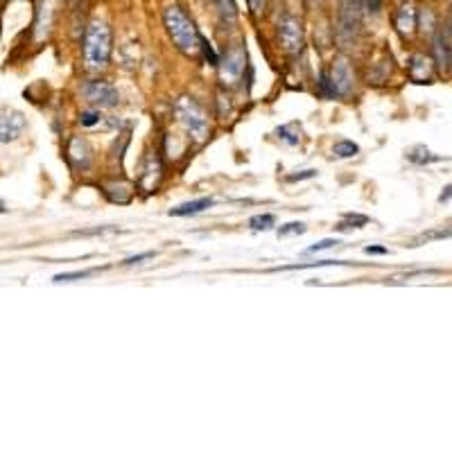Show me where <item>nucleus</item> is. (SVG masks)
Segmentation results:
<instances>
[{"mask_svg": "<svg viewBox=\"0 0 452 452\" xmlns=\"http://www.w3.org/2000/svg\"><path fill=\"white\" fill-rule=\"evenodd\" d=\"M305 233V224L301 222H292L278 228V238H287V235H303Z\"/></svg>", "mask_w": 452, "mask_h": 452, "instance_id": "nucleus-21", "label": "nucleus"}, {"mask_svg": "<svg viewBox=\"0 0 452 452\" xmlns=\"http://www.w3.org/2000/svg\"><path fill=\"white\" fill-rule=\"evenodd\" d=\"M294 124H296V122L285 124V127L278 129V138H281L283 143H287V145H299V140H301V131H299V133H292Z\"/></svg>", "mask_w": 452, "mask_h": 452, "instance_id": "nucleus-17", "label": "nucleus"}, {"mask_svg": "<svg viewBox=\"0 0 452 452\" xmlns=\"http://www.w3.org/2000/svg\"><path fill=\"white\" fill-rule=\"evenodd\" d=\"M213 206V199H208V197H201V199H195V201H186V204H181L177 208H172L170 210V215L172 217H188V215H199V213H204L206 208Z\"/></svg>", "mask_w": 452, "mask_h": 452, "instance_id": "nucleus-12", "label": "nucleus"}, {"mask_svg": "<svg viewBox=\"0 0 452 452\" xmlns=\"http://www.w3.org/2000/svg\"><path fill=\"white\" fill-rule=\"evenodd\" d=\"M156 254L154 251H145V254H138V256H131V258H127L122 265H136V263H143V261H150V258H154Z\"/></svg>", "mask_w": 452, "mask_h": 452, "instance_id": "nucleus-27", "label": "nucleus"}, {"mask_svg": "<svg viewBox=\"0 0 452 452\" xmlns=\"http://www.w3.org/2000/svg\"><path fill=\"white\" fill-rule=\"evenodd\" d=\"M217 66H219V73H222L224 84L235 82L238 77L242 75V71H245V52L240 50V48H235V50H231L224 57V61L217 64Z\"/></svg>", "mask_w": 452, "mask_h": 452, "instance_id": "nucleus-8", "label": "nucleus"}, {"mask_svg": "<svg viewBox=\"0 0 452 452\" xmlns=\"http://www.w3.org/2000/svg\"><path fill=\"white\" fill-rule=\"evenodd\" d=\"M100 269H89V272H71V274H59L54 276V283H71V281H82V278H89L93 274H98Z\"/></svg>", "mask_w": 452, "mask_h": 452, "instance_id": "nucleus-18", "label": "nucleus"}, {"mask_svg": "<svg viewBox=\"0 0 452 452\" xmlns=\"http://www.w3.org/2000/svg\"><path fill=\"white\" fill-rule=\"evenodd\" d=\"M369 224V217L367 215H346L342 222L337 224L340 231H349V228H362Z\"/></svg>", "mask_w": 452, "mask_h": 452, "instance_id": "nucleus-15", "label": "nucleus"}, {"mask_svg": "<svg viewBox=\"0 0 452 452\" xmlns=\"http://www.w3.org/2000/svg\"><path fill=\"white\" fill-rule=\"evenodd\" d=\"M80 122L84 124V127H93V124L100 122V113L98 111H84L80 115Z\"/></svg>", "mask_w": 452, "mask_h": 452, "instance_id": "nucleus-24", "label": "nucleus"}, {"mask_svg": "<svg viewBox=\"0 0 452 452\" xmlns=\"http://www.w3.org/2000/svg\"><path fill=\"white\" fill-rule=\"evenodd\" d=\"M249 226H251L254 231H269L272 226H276V217L274 215H254L251 219H249Z\"/></svg>", "mask_w": 452, "mask_h": 452, "instance_id": "nucleus-16", "label": "nucleus"}, {"mask_svg": "<svg viewBox=\"0 0 452 452\" xmlns=\"http://www.w3.org/2000/svg\"><path fill=\"white\" fill-rule=\"evenodd\" d=\"M314 177H316V170H303V172H299V175H290V177H287V181H290V184H294V181L314 179Z\"/></svg>", "mask_w": 452, "mask_h": 452, "instance_id": "nucleus-26", "label": "nucleus"}, {"mask_svg": "<svg viewBox=\"0 0 452 452\" xmlns=\"http://www.w3.org/2000/svg\"><path fill=\"white\" fill-rule=\"evenodd\" d=\"M319 89L328 98H346L353 89V73L349 68V64L344 59H337L333 64L330 75H321Z\"/></svg>", "mask_w": 452, "mask_h": 452, "instance_id": "nucleus-4", "label": "nucleus"}, {"mask_svg": "<svg viewBox=\"0 0 452 452\" xmlns=\"http://www.w3.org/2000/svg\"><path fill=\"white\" fill-rule=\"evenodd\" d=\"M175 115L181 127H184L192 138H197V140L206 138L208 118H206L204 109H201L192 98H179L175 102Z\"/></svg>", "mask_w": 452, "mask_h": 452, "instance_id": "nucleus-3", "label": "nucleus"}, {"mask_svg": "<svg viewBox=\"0 0 452 452\" xmlns=\"http://www.w3.org/2000/svg\"><path fill=\"white\" fill-rule=\"evenodd\" d=\"M414 152H418L421 156H409L411 163H418V166H423V163H432V161H441V156H435L428 147H423V145H416Z\"/></svg>", "mask_w": 452, "mask_h": 452, "instance_id": "nucleus-20", "label": "nucleus"}, {"mask_svg": "<svg viewBox=\"0 0 452 452\" xmlns=\"http://www.w3.org/2000/svg\"><path fill=\"white\" fill-rule=\"evenodd\" d=\"M25 115L18 111H0V143H12L25 129Z\"/></svg>", "mask_w": 452, "mask_h": 452, "instance_id": "nucleus-7", "label": "nucleus"}, {"mask_svg": "<svg viewBox=\"0 0 452 452\" xmlns=\"http://www.w3.org/2000/svg\"><path fill=\"white\" fill-rule=\"evenodd\" d=\"M210 5H213L222 18H233L235 16V5L233 0H210Z\"/></svg>", "mask_w": 452, "mask_h": 452, "instance_id": "nucleus-19", "label": "nucleus"}, {"mask_svg": "<svg viewBox=\"0 0 452 452\" xmlns=\"http://www.w3.org/2000/svg\"><path fill=\"white\" fill-rule=\"evenodd\" d=\"M450 199H452V184H450V186H446V188H444V192H441V195H439V201H441V204H444V201H450Z\"/></svg>", "mask_w": 452, "mask_h": 452, "instance_id": "nucleus-29", "label": "nucleus"}, {"mask_svg": "<svg viewBox=\"0 0 452 452\" xmlns=\"http://www.w3.org/2000/svg\"><path fill=\"white\" fill-rule=\"evenodd\" d=\"M111 57V27L104 21H93L84 34V61L91 71H100Z\"/></svg>", "mask_w": 452, "mask_h": 452, "instance_id": "nucleus-2", "label": "nucleus"}, {"mask_svg": "<svg viewBox=\"0 0 452 452\" xmlns=\"http://www.w3.org/2000/svg\"><path fill=\"white\" fill-rule=\"evenodd\" d=\"M409 75L418 84H425L432 80V59L425 54H414L409 59Z\"/></svg>", "mask_w": 452, "mask_h": 452, "instance_id": "nucleus-11", "label": "nucleus"}, {"mask_svg": "<svg viewBox=\"0 0 452 452\" xmlns=\"http://www.w3.org/2000/svg\"><path fill=\"white\" fill-rule=\"evenodd\" d=\"M393 23H396V30H398V34H400L402 38H409L411 34H414V32H416V27H418L414 5H411V3L402 5V7L398 9L396 21H393Z\"/></svg>", "mask_w": 452, "mask_h": 452, "instance_id": "nucleus-9", "label": "nucleus"}, {"mask_svg": "<svg viewBox=\"0 0 452 452\" xmlns=\"http://www.w3.org/2000/svg\"><path fill=\"white\" fill-rule=\"evenodd\" d=\"M247 5H249V12H251L254 18H261L267 12L269 0H247Z\"/></svg>", "mask_w": 452, "mask_h": 452, "instance_id": "nucleus-22", "label": "nucleus"}, {"mask_svg": "<svg viewBox=\"0 0 452 452\" xmlns=\"http://www.w3.org/2000/svg\"><path fill=\"white\" fill-rule=\"evenodd\" d=\"M86 102L95 104V107H102V109H109L118 104V91L113 89L109 82H89L82 89Z\"/></svg>", "mask_w": 452, "mask_h": 452, "instance_id": "nucleus-6", "label": "nucleus"}, {"mask_svg": "<svg viewBox=\"0 0 452 452\" xmlns=\"http://www.w3.org/2000/svg\"><path fill=\"white\" fill-rule=\"evenodd\" d=\"M358 152H360V147L355 145L353 140H340V143H335V147H333V154L337 159H351Z\"/></svg>", "mask_w": 452, "mask_h": 452, "instance_id": "nucleus-14", "label": "nucleus"}, {"mask_svg": "<svg viewBox=\"0 0 452 452\" xmlns=\"http://www.w3.org/2000/svg\"><path fill=\"white\" fill-rule=\"evenodd\" d=\"M163 25L175 41V45L188 57H195L201 50V34L197 32L195 23L186 16V12L179 5H170L163 12Z\"/></svg>", "mask_w": 452, "mask_h": 452, "instance_id": "nucleus-1", "label": "nucleus"}, {"mask_svg": "<svg viewBox=\"0 0 452 452\" xmlns=\"http://www.w3.org/2000/svg\"><path fill=\"white\" fill-rule=\"evenodd\" d=\"M278 34H281L283 48L290 54H299L303 50V27L299 18H294L290 14H285L278 23Z\"/></svg>", "mask_w": 452, "mask_h": 452, "instance_id": "nucleus-5", "label": "nucleus"}, {"mask_svg": "<svg viewBox=\"0 0 452 452\" xmlns=\"http://www.w3.org/2000/svg\"><path fill=\"white\" fill-rule=\"evenodd\" d=\"M201 52H204V57H206V59H208L210 64H213V66H217V64H219L217 54L213 52V48H210V43L206 41L204 36H201Z\"/></svg>", "mask_w": 452, "mask_h": 452, "instance_id": "nucleus-25", "label": "nucleus"}, {"mask_svg": "<svg viewBox=\"0 0 452 452\" xmlns=\"http://www.w3.org/2000/svg\"><path fill=\"white\" fill-rule=\"evenodd\" d=\"M68 161L73 168H89L91 163V147L84 138H73L68 145Z\"/></svg>", "mask_w": 452, "mask_h": 452, "instance_id": "nucleus-10", "label": "nucleus"}, {"mask_svg": "<svg viewBox=\"0 0 452 452\" xmlns=\"http://www.w3.org/2000/svg\"><path fill=\"white\" fill-rule=\"evenodd\" d=\"M337 245H340L337 240L328 238V240H321V242H316V245H312V247H307L305 254H319V251H326V249H333V247H337Z\"/></svg>", "mask_w": 452, "mask_h": 452, "instance_id": "nucleus-23", "label": "nucleus"}, {"mask_svg": "<svg viewBox=\"0 0 452 452\" xmlns=\"http://www.w3.org/2000/svg\"><path fill=\"white\" fill-rule=\"evenodd\" d=\"M448 238H452V228L428 231V233H421V235L414 240V245H411V247H418L421 242H435V240H448Z\"/></svg>", "mask_w": 452, "mask_h": 452, "instance_id": "nucleus-13", "label": "nucleus"}, {"mask_svg": "<svg viewBox=\"0 0 452 452\" xmlns=\"http://www.w3.org/2000/svg\"><path fill=\"white\" fill-rule=\"evenodd\" d=\"M364 251H367L369 256H387L389 249H387V247H367Z\"/></svg>", "mask_w": 452, "mask_h": 452, "instance_id": "nucleus-28", "label": "nucleus"}, {"mask_svg": "<svg viewBox=\"0 0 452 452\" xmlns=\"http://www.w3.org/2000/svg\"><path fill=\"white\" fill-rule=\"evenodd\" d=\"M382 5V0H367V7H371V12H378Z\"/></svg>", "mask_w": 452, "mask_h": 452, "instance_id": "nucleus-30", "label": "nucleus"}]
</instances>
